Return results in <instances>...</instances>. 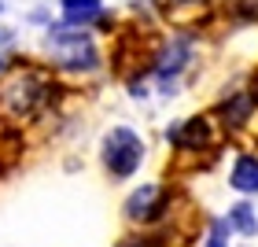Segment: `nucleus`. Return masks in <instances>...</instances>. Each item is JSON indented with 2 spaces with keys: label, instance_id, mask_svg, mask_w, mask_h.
<instances>
[{
  "label": "nucleus",
  "instance_id": "nucleus-10",
  "mask_svg": "<svg viewBox=\"0 0 258 247\" xmlns=\"http://www.w3.org/2000/svg\"><path fill=\"white\" fill-rule=\"evenodd\" d=\"M229 221L225 218H214L210 221V229H207V243L203 247H229Z\"/></svg>",
  "mask_w": 258,
  "mask_h": 247
},
{
  "label": "nucleus",
  "instance_id": "nucleus-9",
  "mask_svg": "<svg viewBox=\"0 0 258 247\" xmlns=\"http://www.w3.org/2000/svg\"><path fill=\"white\" fill-rule=\"evenodd\" d=\"M229 229H236V232H243V236H254L258 232V218H254V210H251V203H236L229 210Z\"/></svg>",
  "mask_w": 258,
  "mask_h": 247
},
{
  "label": "nucleus",
  "instance_id": "nucleus-5",
  "mask_svg": "<svg viewBox=\"0 0 258 247\" xmlns=\"http://www.w3.org/2000/svg\"><path fill=\"white\" fill-rule=\"evenodd\" d=\"M188 55H192V44L188 41H170L166 48H162V55L155 59V74L166 81V78H177L184 63H188Z\"/></svg>",
  "mask_w": 258,
  "mask_h": 247
},
{
  "label": "nucleus",
  "instance_id": "nucleus-8",
  "mask_svg": "<svg viewBox=\"0 0 258 247\" xmlns=\"http://www.w3.org/2000/svg\"><path fill=\"white\" fill-rule=\"evenodd\" d=\"M254 111V100L251 96H243V92H236L232 100L221 103V114H225V126L229 129H240L243 122H247V114Z\"/></svg>",
  "mask_w": 258,
  "mask_h": 247
},
{
  "label": "nucleus",
  "instance_id": "nucleus-2",
  "mask_svg": "<svg viewBox=\"0 0 258 247\" xmlns=\"http://www.w3.org/2000/svg\"><path fill=\"white\" fill-rule=\"evenodd\" d=\"M144 162V140H140L129 126H114L103 137V166L111 177H133Z\"/></svg>",
  "mask_w": 258,
  "mask_h": 247
},
{
  "label": "nucleus",
  "instance_id": "nucleus-7",
  "mask_svg": "<svg viewBox=\"0 0 258 247\" xmlns=\"http://www.w3.org/2000/svg\"><path fill=\"white\" fill-rule=\"evenodd\" d=\"M229 184L243 196H254L258 192V159L254 155H240L232 162V173H229Z\"/></svg>",
  "mask_w": 258,
  "mask_h": 247
},
{
  "label": "nucleus",
  "instance_id": "nucleus-6",
  "mask_svg": "<svg viewBox=\"0 0 258 247\" xmlns=\"http://www.w3.org/2000/svg\"><path fill=\"white\" fill-rule=\"evenodd\" d=\"M63 8V22L67 26H89V22L103 19V4L100 0H59Z\"/></svg>",
  "mask_w": 258,
  "mask_h": 247
},
{
  "label": "nucleus",
  "instance_id": "nucleus-1",
  "mask_svg": "<svg viewBox=\"0 0 258 247\" xmlns=\"http://www.w3.org/2000/svg\"><path fill=\"white\" fill-rule=\"evenodd\" d=\"M48 59L63 70H92L100 63L96 44L81 26H63L48 33Z\"/></svg>",
  "mask_w": 258,
  "mask_h": 247
},
{
  "label": "nucleus",
  "instance_id": "nucleus-3",
  "mask_svg": "<svg viewBox=\"0 0 258 247\" xmlns=\"http://www.w3.org/2000/svg\"><path fill=\"white\" fill-rule=\"evenodd\" d=\"M44 96H48V85H44L41 74H11L4 81V89H0V103H4L8 111L15 114H33L44 103Z\"/></svg>",
  "mask_w": 258,
  "mask_h": 247
},
{
  "label": "nucleus",
  "instance_id": "nucleus-4",
  "mask_svg": "<svg viewBox=\"0 0 258 247\" xmlns=\"http://www.w3.org/2000/svg\"><path fill=\"white\" fill-rule=\"evenodd\" d=\"M166 210V192L162 184H140L133 196L125 199V218L129 221H155Z\"/></svg>",
  "mask_w": 258,
  "mask_h": 247
}]
</instances>
